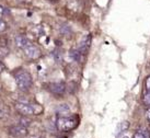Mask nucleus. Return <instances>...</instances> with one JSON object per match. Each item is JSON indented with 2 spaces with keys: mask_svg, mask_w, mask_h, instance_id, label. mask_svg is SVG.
<instances>
[{
  "mask_svg": "<svg viewBox=\"0 0 150 138\" xmlns=\"http://www.w3.org/2000/svg\"><path fill=\"white\" fill-rule=\"evenodd\" d=\"M53 58H54V60L56 62V63H62L63 62V53L62 52H59V50H55V52H53Z\"/></svg>",
  "mask_w": 150,
  "mask_h": 138,
  "instance_id": "nucleus-11",
  "label": "nucleus"
},
{
  "mask_svg": "<svg viewBox=\"0 0 150 138\" xmlns=\"http://www.w3.org/2000/svg\"><path fill=\"white\" fill-rule=\"evenodd\" d=\"M145 86H146V89L147 91L150 92V76L146 79V82H145Z\"/></svg>",
  "mask_w": 150,
  "mask_h": 138,
  "instance_id": "nucleus-17",
  "label": "nucleus"
},
{
  "mask_svg": "<svg viewBox=\"0 0 150 138\" xmlns=\"http://www.w3.org/2000/svg\"><path fill=\"white\" fill-rule=\"evenodd\" d=\"M4 70H6V65L0 60V74H2Z\"/></svg>",
  "mask_w": 150,
  "mask_h": 138,
  "instance_id": "nucleus-18",
  "label": "nucleus"
},
{
  "mask_svg": "<svg viewBox=\"0 0 150 138\" xmlns=\"http://www.w3.org/2000/svg\"><path fill=\"white\" fill-rule=\"evenodd\" d=\"M121 138H129V137H128V136H127V135H122Z\"/></svg>",
  "mask_w": 150,
  "mask_h": 138,
  "instance_id": "nucleus-20",
  "label": "nucleus"
},
{
  "mask_svg": "<svg viewBox=\"0 0 150 138\" xmlns=\"http://www.w3.org/2000/svg\"><path fill=\"white\" fill-rule=\"evenodd\" d=\"M91 40H92L91 34H87V35H84L83 38H82V40L80 41L78 50H79V52L82 55L88 54V52L90 50V46H91Z\"/></svg>",
  "mask_w": 150,
  "mask_h": 138,
  "instance_id": "nucleus-7",
  "label": "nucleus"
},
{
  "mask_svg": "<svg viewBox=\"0 0 150 138\" xmlns=\"http://www.w3.org/2000/svg\"><path fill=\"white\" fill-rule=\"evenodd\" d=\"M78 124V117L77 116H60L57 120V128L60 132H69L74 130Z\"/></svg>",
  "mask_w": 150,
  "mask_h": 138,
  "instance_id": "nucleus-3",
  "label": "nucleus"
},
{
  "mask_svg": "<svg viewBox=\"0 0 150 138\" xmlns=\"http://www.w3.org/2000/svg\"><path fill=\"white\" fill-rule=\"evenodd\" d=\"M9 14H10L9 9H7L4 6H0V17H4V16H9Z\"/></svg>",
  "mask_w": 150,
  "mask_h": 138,
  "instance_id": "nucleus-14",
  "label": "nucleus"
},
{
  "mask_svg": "<svg viewBox=\"0 0 150 138\" xmlns=\"http://www.w3.org/2000/svg\"><path fill=\"white\" fill-rule=\"evenodd\" d=\"M24 54L26 57H29L30 59H38L42 56V50L40 47L31 44L28 46L26 48H24Z\"/></svg>",
  "mask_w": 150,
  "mask_h": 138,
  "instance_id": "nucleus-6",
  "label": "nucleus"
},
{
  "mask_svg": "<svg viewBox=\"0 0 150 138\" xmlns=\"http://www.w3.org/2000/svg\"><path fill=\"white\" fill-rule=\"evenodd\" d=\"M59 138H66V137H59Z\"/></svg>",
  "mask_w": 150,
  "mask_h": 138,
  "instance_id": "nucleus-21",
  "label": "nucleus"
},
{
  "mask_svg": "<svg viewBox=\"0 0 150 138\" xmlns=\"http://www.w3.org/2000/svg\"><path fill=\"white\" fill-rule=\"evenodd\" d=\"M81 53L79 52V50H69V56L72 60L75 62H80L81 60Z\"/></svg>",
  "mask_w": 150,
  "mask_h": 138,
  "instance_id": "nucleus-10",
  "label": "nucleus"
},
{
  "mask_svg": "<svg viewBox=\"0 0 150 138\" xmlns=\"http://www.w3.org/2000/svg\"><path fill=\"white\" fill-rule=\"evenodd\" d=\"M66 84L63 81H58V82H52L48 84V90H50L53 94L55 96H63L65 91H66Z\"/></svg>",
  "mask_w": 150,
  "mask_h": 138,
  "instance_id": "nucleus-5",
  "label": "nucleus"
},
{
  "mask_svg": "<svg viewBox=\"0 0 150 138\" xmlns=\"http://www.w3.org/2000/svg\"><path fill=\"white\" fill-rule=\"evenodd\" d=\"M16 110L18 113L22 114L24 116L34 115V114H41L43 112V108L38 104H30L26 102H18L16 104Z\"/></svg>",
  "mask_w": 150,
  "mask_h": 138,
  "instance_id": "nucleus-1",
  "label": "nucleus"
},
{
  "mask_svg": "<svg viewBox=\"0 0 150 138\" xmlns=\"http://www.w3.org/2000/svg\"><path fill=\"white\" fill-rule=\"evenodd\" d=\"M32 76L30 75V72L25 70H20L17 72L16 75V84H17L18 88L22 90V91H26L32 87Z\"/></svg>",
  "mask_w": 150,
  "mask_h": 138,
  "instance_id": "nucleus-2",
  "label": "nucleus"
},
{
  "mask_svg": "<svg viewBox=\"0 0 150 138\" xmlns=\"http://www.w3.org/2000/svg\"><path fill=\"white\" fill-rule=\"evenodd\" d=\"M144 103L148 106H150V92H147L146 94L144 96Z\"/></svg>",
  "mask_w": 150,
  "mask_h": 138,
  "instance_id": "nucleus-15",
  "label": "nucleus"
},
{
  "mask_svg": "<svg viewBox=\"0 0 150 138\" xmlns=\"http://www.w3.org/2000/svg\"><path fill=\"white\" fill-rule=\"evenodd\" d=\"M128 127H129L128 122H123V123H121L120 127H118V133H124V132H126V130H128Z\"/></svg>",
  "mask_w": 150,
  "mask_h": 138,
  "instance_id": "nucleus-13",
  "label": "nucleus"
},
{
  "mask_svg": "<svg viewBox=\"0 0 150 138\" xmlns=\"http://www.w3.org/2000/svg\"><path fill=\"white\" fill-rule=\"evenodd\" d=\"M9 134L14 138H22L28 135V130L22 124H18V125H13L9 128Z\"/></svg>",
  "mask_w": 150,
  "mask_h": 138,
  "instance_id": "nucleus-4",
  "label": "nucleus"
},
{
  "mask_svg": "<svg viewBox=\"0 0 150 138\" xmlns=\"http://www.w3.org/2000/svg\"><path fill=\"white\" fill-rule=\"evenodd\" d=\"M57 113L58 114H67L69 113V108H68V105L67 104H60L58 106V109H57Z\"/></svg>",
  "mask_w": 150,
  "mask_h": 138,
  "instance_id": "nucleus-12",
  "label": "nucleus"
},
{
  "mask_svg": "<svg viewBox=\"0 0 150 138\" xmlns=\"http://www.w3.org/2000/svg\"><path fill=\"white\" fill-rule=\"evenodd\" d=\"M14 41H16V44H17V46L19 48H23L24 50L28 46L31 45L30 40L26 36H24V35H17Z\"/></svg>",
  "mask_w": 150,
  "mask_h": 138,
  "instance_id": "nucleus-8",
  "label": "nucleus"
},
{
  "mask_svg": "<svg viewBox=\"0 0 150 138\" xmlns=\"http://www.w3.org/2000/svg\"><path fill=\"white\" fill-rule=\"evenodd\" d=\"M6 30H7V23L2 19H0V32H4Z\"/></svg>",
  "mask_w": 150,
  "mask_h": 138,
  "instance_id": "nucleus-16",
  "label": "nucleus"
},
{
  "mask_svg": "<svg viewBox=\"0 0 150 138\" xmlns=\"http://www.w3.org/2000/svg\"><path fill=\"white\" fill-rule=\"evenodd\" d=\"M133 138H150V134L147 130L142 128V130H136V133L134 134Z\"/></svg>",
  "mask_w": 150,
  "mask_h": 138,
  "instance_id": "nucleus-9",
  "label": "nucleus"
},
{
  "mask_svg": "<svg viewBox=\"0 0 150 138\" xmlns=\"http://www.w3.org/2000/svg\"><path fill=\"white\" fill-rule=\"evenodd\" d=\"M146 116H147V120H148V121H149V123H150V109H148V111H147Z\"/></svg>",
  "mask_w": 150,
  "mask_h": 138,
  "instance_id": "nucleus-19",
  "label": "nucleus"
}]
</instances>
